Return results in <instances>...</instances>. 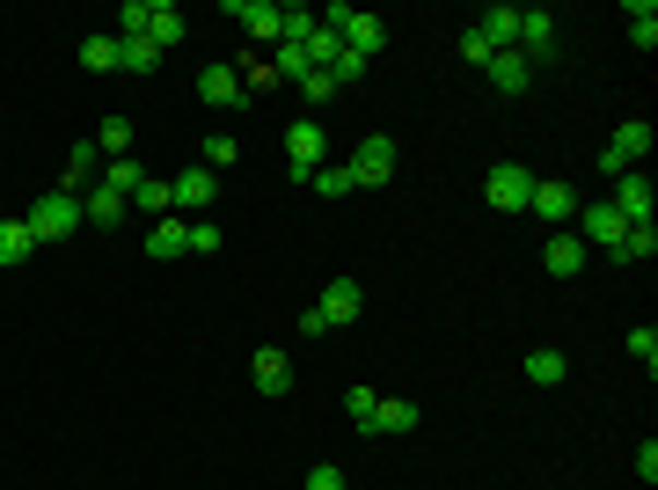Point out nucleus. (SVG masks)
I'll list each match as a JSON object with an SVG mask.
<instances>
[{
    "label": "nucleus",
    "instance_id": "1",
    "mask_svg": "<svg viewBox=\"0 0 658 490\" xmlns=\"http://www.w3.org/2000/svg\"><path fill=\"white\" fill-rule=\"evenodd\" d=\"M322 29H337V45L359 51V59H373V51L388 45V23L366 15V8H322Z\"/></svg>",
    "mask_w": 658,
    "mask_h": 490
},
{
    "label": "nucleus",
    "instance_id": "2",
    "mask_svg": "<svg viewBox=\"0 0 658 490\" xmlns=\"http://www.w3.org/2000/svg\"><path fill=\"white\" fill-rule=\"evenodd\" d=\"M23 227L37 235V249H45V242H67L73 227H81V198H73V191H51V198H37V205L23 213Z\"/></svg>",
    "mask_w": 658,
    "mask_h": 490
},
{
    "label": "nucleus",
    "instance_id": "3",
    "mask_svg": "<svg viewBox=\"0 0 658 490\" xmlns=\"http://www.w3.org/2000/svg\"><path fill=\"white\" fill-rule=\"evenodd\" d=\"M644 154H651V124H644V118H622L608 132V147H600V169H608V176H630V169H644Z\"/></svg>",
    "mask_w": 658,
    "mask_h": 490
},
{
    "label": "nucleus",
    "instance_id": "4",
    "mask_svg": "<svg viewBox=\"0 0 658 490\" xmlns=\"http://www.w3.org/2000/svg\"><path fill=\"white\" fill-rule=\"evenodd\" d=\"M571 235H578V242H593V249H622V235H630V220H622V213H614L608 198H593V205H578V220H571Z\"/></svg>",
    "mask_w": 658,
    "mask_h": 490
},
{
    "label": "nucleus",
    "instance_id": "5",
    "mask_svg": "<svg viewBox=\"0 0 658 490\" xmlns=\"http://www.w3.org/2000/svg\"><path fill=\"white\" fill-rule=\"evenodd\" d=\"M483 198L498 205V213H527V198H535V176H527V162H498V169L483 176Z\"/></svg>",
    "mask_w": 658,
    "mask_h": 490
},
{
    "label": "nucleus",
    "instance_id": "6",
    "mask_svg": "<svg viewBox=\"0 0 658 490\" xmlns=\"http://www.w3.org/2000/svg\"><path fill=\"white\" fill-rule=\"evenodd\" d=\"M344 169H351V183H359V191H381V183L395 176V140H381V132H373V140H359Z\"/></svg>",
    "mask_w": 658,
    "mask_h": 490
},
{
    "label": "nucleus",
    "instance_id": "7",
    "mask_svg": "<svg viewBox=\"0 0 658 490\" xmlns=\"http://www.w3.org/2000/svg\"><path fill=\"white\" fill-rule=\"evenodd\" d=\"M519 59H527V67H549V59H557V15H549V8H519Z\"/></svg>",
    "mask_w": 658,
    "mask_h": 490
},
{
    "label": "nucleus",
    "instance_id": "8",
    "mask_svg": "<svg viewBox=\"0 0 658 490\" xmlns=\"http://www.w3.org/2000/svg\"><path fill=\"white\" fill-rule=\"evenodd\" d=\"M322 147H330V132H322L315 118H300L286 132V169H292V183H308V176L322 169Z\"/></svg>",
    "mask_w": 658,
    "mask_h": 490
},
{
    "label": "nucleus",
    "instance_id": "9",
    "mask_svg": "<svg viewBox=\"0 0 658 490\" xmlns=\"http://www.w3.org/2000/svg\"><path fill=\"white\" fill-rule=\"evenodd\" d=\"M578 205H585V198L571 191V183H557V176H535V198H527V213H541V220L557 227V235L578 220Z\"/></svg>",
    "mask_w": 658,
    "mask_h": 490
},
{
    "label": "nucleus",
    "instance_id": "10",
    "mask_svg": "<svg viewBox=\"0 0 658 490\" xmlns=\"http://www.w3.org/2000/svg\"><path fill=\"white\" fill-rule=\"evenodd\" d=\"M608 205H614L630 227H651V176H644V169L614 176V198H608Z\"/></svg>",
    "mask_w": 658,
    "mask_h": 490
},
{
    "label": "nucleus",
    "instance_id": "11",
    "mask_svg": "<svg viewBox=\"0 0 658 490\" xmlns=\"http://www.w3.org/2000/svg\"><path fill=\"white\" fill-rule=\"evenodd\" d=\"M198 96L213 103V110H242V103H249L242 67H205V74H198Z\"/></svg>",
    "mask_w": 658,
    "mask_h": 490
},
{
    "label": "nucleus",
    "instance_id": "12",
    "mask_svg": "<svg viewBox=\"0 0 658 490\" xmlns=\"http://www.w3.org/2000/svg\"><path fill=\"white\" fill-rule=\"evenodd\" d=\"M183 37H191V23H183V8H176V0H154V15H146V45H154L161 59H169V51L183 45Z\"/></svg>",
    "mask_w": 658,
    "mask_h": 490
},
{
    "label": "nucleus",
    "instance_id": "13",
    "mask_svg": "<svg viewBox=\"0 0 658 490\" xmlns=\"http://www.w3.org/2000/svg\"><path fill=\"white\" fill-rule=\"evenodd\" d=\"M483 74H490V88H498V96H527L535 67H527L519 51H490V59H483Z\"/></svg>",
    "mask_w": 658,
    "mask_h": 490
},
{
    "label": "nucleus",
    "instance_id": "14",
    "mask_svg": "<svg viewBox=\"0 0 658 490\" xmlns=\"http://www.w3.org/2000/svg\"><path fill=\"white\" fill-rule=\"evenodd\" d=\"M124 205H132V198H118L110 183H88V191H81V227H118Z\"/></svg>",
    "mask_w": 658,
    "mask_h": 490
},
{
    "label": "nucleus",
    "instance_id": "15",
    "mask_svg": "<svg viewBox=\"0 0 658 490\" xmlns=\"http://www.w3.org/2000/svg\"><path fill=\"white\" fill-rule=\"evenodd\" d=\"M249 381H256L264 395H286V389H292V359L278 351V344H264V351L249 359Z\"/></svg>",
    "mask_w": 658,
    "mask_h": 490
},
{
    "label": "nucleus",
    "instance_id": "16",
    "mask_svg": "<svg viewBox=\"0 0 658 490\" xmlns=\"http://www.w3.org/2000/svg\"><path fill=\"white\" fill-rule=\"evenodd\" d=\"M468 29H476L490 51H512V45H519V8H483Z\"/></svg>",
    "mask_w": 658,
    "mask_h": 490
},
{
    "label": "nucleus",
    "instance_id": "17",
    "mask_svg": "<svg viewBox=\"0 0 658 490\" xmlns=\"http://www.w3.org/2000/svg\"><path fill=\"white\" fill-rule=\"evenodd\" d=\"M227 23H242L249 37H271L278 45V0H227Z\"/></svg>",
    "mask_w": 658,
    "mask_h": 490
},
{
    "label": "nucleus",
    "instance_id": "18",
    "mask_svg": "<svg viewBox=\"0 0 658 490\" xmlns=\"http://www.w3.org/2000/svg\"><path fill=\"white\" fill-rule=\"evenodd\" d=\"M322 315H330V330H337V322H351L366 308V294H359V278H330V286H322V300H315Z\"/></svg>",
    "mask_w": 658,
    "mask_h": 490
},
{
    "label": "nucleus",
    "instance_id": "19",
    "mask_svg": "<svg viewBox=\"0 0 658 490\" xmlns=\"http://www.w3.org/2000/svg\"><path fill=\"white\" fill-rule=\"evenodd\" d=\"M541 264L557 271V278H578V271H585V242L571 235V227H563V235H549V249H541Z\"/></svg>",
    "mask_w": 658,
    "mask_h": 490
},
{
    "label": "nucleus",
    "instance_id": "20",
    "mask_svg": "<svg viewBox=\"0 0 658 490\" xmlns=\"http://www.w3.org/2000/svg\"><path fill=\"white\" fill-rule=\"evenodd\" d=\"M169 191H176V213H183V205L198 213V205H213V198H219V176H213V169H183Z\"/></svg>",
    "mask_w": 658,
    "mask_h": 490
},
{
    "label": "nucleus",
    "instance_id": "21",
    "mask_svg": "<svg viewBox=\"0 0 658 490\" xmlns=\"http://www.w3.org/2000/svg\"><path fill=\"white\" fill-rule=\"evenodd\" d=\"M146 256H161V264H169V256H191V227L176 220H154V235H146Z\"/></svg>",
    "mask_w": 658,
    "mask_h": 490
},
{
    "label": "nucleus",
    "instance_id": "22",
    "mask_svg": "<svg viewBox=\"0 0 658 490\" xmlns=\"http://www.w3.org/2000/svg\"><path fill=\"white\" fill-rule=\"evenodd\" d=\"M527 381L535 389H557V381H571V359H563L557 344H541V351H527Z\"/></svg>",
    "mask_w": 658,
    "mask_h": 490
},
{
    "label": "nucleus",
    "instance_id": "23",
    "mask_svg": "<svg viewBox=\"0 0 658 490\" xmlns=\"http://www.w3.org/2000/svg\"><path fill=\"white\" fill-rule=\"evenodd\" d=\"M96 169H103V154H96V140H81V147L67 154V183H59V191H88V183H96Z\"/></svg>",
    "mask_w": 658,
    "mask_h": 490
},
{
    "label": "nucleus",
    "instance_id": "24",
    "mask_svg": "<svg viewBox=\"0 0 658 490\" xmlns=\"http://www.w3.org/2000/svg\"><path fill=\"white\" fill-rule=\"evenodd\" d=\"M37 256V235L23 220H0V264H29Z\"/></svg>",
    "mask_w": 658,
    "mask_h": 490
},
{
    "label": "nucleus",
    "instance_id": "25",
    "mask_svg": "<svg viewBox=\"0 0 658 490\" xmlns=\"http://www.w3.org/2000/svg\"><path fill=\"white\" fill-rule=\"evenodd\" d=\"M118 67L124 74H161V51L146 45V37H118Z\"/></svg>",
    "mask_w": 658,
    "mask_h": 490
},
{
    "label": "nucleus",
    "instance_id": "26",
    "mask_svg": "<svg viewBox=\"0 0 658 490\" xmlns=\"http://www.w3.org/2000/svg\"><path fill=\"white\" fill-rule=\"evenodd\" d=\"M622 23H630V45H644V51L658 45V8H651V0H630V8H622Z\"/></svg>",
    "mask_w": 658,
    "mask_h": 490
},
{
    "label": "nucleus",
    "instance_id": "27",
    "mask_svg": "<svg viewBox=\"0 0 658 490\" xmlns=\"http://www.w3.org/2000/svg\"><path fill=\"white\" fill-rule=\"evenodd\" d=\"M81 67H88V74H110V67H118V37H110V29L81 37Z\"/></svg>",
    "mask_w": 658,
    "mask_h": 490
},
{
    "label": "nucleus",
    "instance_id": "28",
    "mask_svg": "<svg viewBox=\"0 0 658 490\" xmlns=\"http://www.w3.org/2000/svg\"><path fill=\"white\" fill-rule=\"evenodd\" d=\"M96 154L124 162V154H132V118H103V124H96Z\"/></svg>",
    "mask_w": 658,
    "mask_h": 490
},
{
    "label": "nucleus",
    "instance_id": "29",
    "mask_svg": "<svg viewBox=\"0 0 658 490\" xmlns=\"http://www.w3.org/2000/svg\"><path fill=\"white\" fill-rule=\"evenodd\" d=\"M271 74H278V81H292V88H300V81L315 74V59H308V45H278V59H271Z\"/></svg>",
    "mask_w": 658,
    "mask_h": 490
},
{
    "label": "nucleus",
    "instance_id": "30",
    "mask_svg": "<svg viewBox=\"0 0 658 490\" xmlns=\"http://www.w3.org/2000/svg\"><path fill=\"white\" fill-rule=\"evenodd\" d=\"M132 205H140V213H154V220H169V213H176V191L161 183V176H146L140 191H132Z\"/></svg>",
    "mask_w": 658,
    "mask_h": 490
},
{
    "label": "nucleus",
    "instance_id": "31",
    "mask_svg": "<svg viewBox=\"0 0 658 490\" xmlns=\"http://www.w3.org/2000/svg\"><path fill=\"white\" fill-rule=\"evenodd\" d=\"M96 183H110V191H118V198H132V191H140V183H146V169H140V162H132V154H124V162H110V169H103Z\"/></svg>",
    "mask_w": 658,
    "mask_h": 490
},
{
    "label": "nucleus",
    "instance_id": "32",
    "mask_svg": "<svg viewBox=\"0 0 658 490\" xmlns=\"http://www.w3.org/2000/svg\"><path fill=\"white\" fill-rule=\"evenodd\" d=\"M373 432H417V403H388V395H381V417H373Z\"/></svg>",
    "mask_w": 658,
    "mask_h": 490
},
{
    "label": "nucleus",
    "instance_id": "33",
    "mask_svg": "<svg viewBox=\"0 0 658 490\" xmlns=\"http://www.w3.org/2000/svg\"><path fill=\"white\" fill-rule=\"evenodd\" d=\"M614 256H622V264H644V256H658V227H630Z\"/></svg>",
    "mask_w": 658,
    "mask_h": 490
},
{
    "label": "nucleus",
    "instance_id": "34",
    "mask_svg": "<svg viewBox=\"0 0 658 490\" xmlns=\"http://www.w3.org/2000/svg\"><path fill=\"white\" fill-rule=\"evenodd\" d=\"M235 154H242V147H235V140H227V132H213V140H205V154H198V169H235Z\"/></svg>",
    "mask_w": 658,
    "mask_h": 490
},
{
    "label": "nucleus",
    "instance_id": "35",
    "mask_svg": "<svg viewBox=\"0 0 658 490\" xmlns=\"http://www.w3.org/2000/svg\"><path fill=\"white\" fill-rule=\"evenodd\" d=\"M146 15H154V0H124V8H118V29H110V37H146Z\"/></svg>",
    "mask_w": 658,
    "mask_h": 490
},
{
    "label": "nucleus",
    "instance_id": "36",
    "mask_svg": "<svg viewBox=\"0 0 658 490\" xmlns=\"http://www.w3.org/2000/svg\"><path fill=\"white\" fill-rule=\"evenodd\" d=\"M308 183H315L322 198H351V191H359V183H351V169H330V162H322V169L308 176Z\"/></svg>",
    "mask_w": 658,
    "mask_h": 490
},
{
    "label": "nucleus",
    "instance_id": "37",
    "mask_svg": "<svg viewBox=\"0 0 658 490\" xmlns=\"http://www.w3.org/2000/svg\"><path fill=\"white\" fill-rule=\"evenodd\" d=\"M630 359L644 373H658V330H651V322H644V330H630Z\"/></svg>",
    "mask_w": 658,
    "mask_h": 490
},
{
    "label": "nucleus",
    "instance_id": "38",
    "mask_svg": "<svg viewBox=\"0 0 658 490\" xmlns=\"http://www.w3.org/2000/svg\"><path fill=\"white\" fill-rule=\"evenodd\" d=\"M373 417H381V395H373V389H351V425H359V432H373Z\"/></svg>",
    "mask_w": 658,
    "mask_h": 490
},
{
    "label": "nucleus",
    "instance_id": "39",
    "mask_svg": "<svg viewBox=\"0 0 658 490\" xmlns=\"http://www.w3.org/2000/svg\"><path fill=\"white\" fill-rule=\"evenodd\" d=\"M300 490H344V468H337V462H315V468H308V483H300Z\"/></svg>",
    "mask_w": 658,
    "mask_h": 490
},
{
    "label": "nucleus",
    "instance_id": "40",
    "mask_svg": "<svg viewBox=\"0 0 658 490\" xmlns=\"http://www.w3.org/2000/svg\"><path fill=\"white\" fill-rule=\"evenodd\" d=\"M219 249V227L213 220H191V256H213Z\"/></svg>",
    "mask_w": 658,
    "mask_h": 490
},
{
    "label": "nucleus",
    "instance_id": "41",
    "mask_svg": "<svg viewBox=\"0 0 658 490\" xmlns=\"http://www.w3.org/2000/svg\"><path fill=\"white\" fill-rule=\"evenodd\" d=\"M300 96H308V103H315V110H322V103L337 96V81H330V74H308V81H300Z\"/></svg>",
    "mask_w": 658,
    "mask_h": 490
},
{
    "label": "nucleus",
    "instance_id": "42",
    "mask_svg": "<svg viewBox=\"0 0 658 490\" xmlns=\"http://www.w3.org/2000/svg\"><path fill=\"white\" fill-rule=\"evenodd\" d=\"M359 74H366V59H359V51H337V67H330V81L344 88V81H359Z\"/></svg>",
    "mask_w": 658,
    "mask_h": 490
},
{
    "label": "nucleus",
    "instance_id": "43",
    "mask_svg": "<svg viewBox=\"0 0 658 490\" xmlns=\"http://www.w3.org/2000/svg\"><path fill=\"white\" fill-rule=\"evenodd\" d=\"M300 337H330V315L322 308H300Z\"/></svg>",
    "mask_w": 658,
    "mask_h": 490
},
{
    "label": "nucleus",
    "instance_id": "44",
    "mask_svg": "<svg viewBox=\"0 0 658 490\" xmlns=\"http://www.w3.org/2000/svg\"><path fill=\"white\" fill-rule=\"evenodd\" d=\"M636 476H644V483H658V446H651V440L636 446Z\"/></svg>",
    "mask_w": 658,
    "mask_h": 490
},
{
    "label": "nucleus",
    "instance_id": "45",
    "mask_svg": "<svg viewBox=\"0 0 658 490\" xmlns=\"http://www.w3.org/2000/svg\"><path fill=\"white\" fill-rule=\"evenodd\" d=\"M462 59H468V67H483V59H490V45L476 37V29H462Z\"/></svg>",
    "mask_w": 658,
    "mask_h": 490
}]
</instances>
